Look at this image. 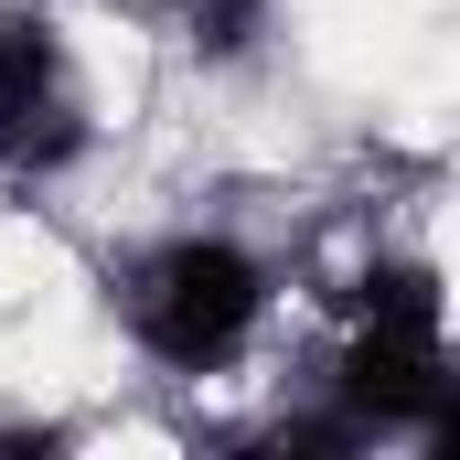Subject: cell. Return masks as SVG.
Segmentation results:
<instances>
[{
    "mask_svg": "<svg viewBox=\"0 0 460 460\" xmlns=\"http://www.w3.org/2000/svg\"><path fill=\"white\" fill-rule=\"evenodd\" d=\"M343 429H450V300L429 268H375L353 289L343 353Z\"/></svg>",
    "mask_w": 460,
    "mask_h": 460,
    "instance_id": "cell-2",
    "label": "cell"
},
{
    "mask_svg": "<svg viewBox=\"0 0 460 460\" xmlns=\"http://www.w3.org/2000/svg\"><path fill=\"white\" fill-rule=\"evenodd\" d=\"M204 22H215V43H235V32L257 22V0H204Z\"/></svg>",
    "mask_w": 460,
    "mask_h": 460,
    "instance_id": "cell-4",
    "label": "cell"
},
{
    "mask_svg": "<svg viewBox=\"0 0 460 460\" xmlns=\"http://www.w3.org/2000/svg\"><path fill=\"white\" fill-rule=\"evenodd\" d=\"M97 139V118H86V75H75V54H65V32H54V11H0V172H65L75 150Z\"/></svg>",
    "mask_w": 460,
    "mask_h": 460,
    "instance_id": "cell-3",
    "label": "cell"
},
{
    "mask_svg": "<svg viewBox=\"0 0 460 460\" xmlns=\"http://www.w3.org/2000/svg\"><path fill=\"white\" fill-rule=\"evenodd\" d=\"M118 311H128V343L150 353V364L215 375V364H235V353L257 343V322H268V268H257L235 235H172V246H150V257L128 268Z\"/></svg>",
    "mask_w": 460,
    "mask_h": 460,
    "instance_id": "cell-1",
    "label": "cell"
}]
</instances>
